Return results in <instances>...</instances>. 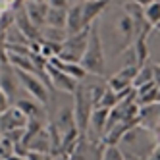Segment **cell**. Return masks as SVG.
<instances>
[{"instance_id":"cell-1","label":"cell","mask_w":160,"mask_h":160,"mask_svg":"<svg viewBox=\"0 0 160 160\" xmlns=\"http://www.w3.org/2000/svg\"><path fill=\"white\" fill-rule=\"evenodd\" d=\"M97 21H98L102 44H104L106 52H110L112 56H118L133 47L137 33H135L133 19L125 12L123 6H118V8L110 6Z\"/></svg>"},{"instance_id":"cell-2","label":"cell","mask_w":160,"mask_h":160,"mask_svg":"<svg viewBox=\"0 0 160 160\" xmlns=\"http://www.w3.org/2000/svg\"><path fill=\"white\" fill-rule=\"evenodd\" d=\"M81 66L91 73V75H98L102 77L106 73V50L102 44V37H100V29H98V21H95L91 25V33H89V44L85 56L81 60Z\"/></svg>"},{"instance_id":"cell-3","label":"cell","mask_w":160,"mask_h":160,"mask_svg":"<svg viewBox=\"0 0 160 160\" xmlns=\"http://www.w3.org/2000/svg\"><path fill=\"white\" fill-rule=\"evenodd\" d=\"M89 33H91V27L83 29L77 35H70L62 42L58 58H62L64 62H79L81 64L85 50H87V44H89Z\"/></svg>"},{"instance_id":"cell-4","label":"cell","mask_w":160,"mask_h":160,"mask_svg":"<svg viewBox=\"0 0 160 160\" xmlns=\"http://www.w3.org/2000/svg\"><path fill=\"white\" fill-rule=\"evenodd\" d=\"M73 110H75V120H77V128L81 135H87L89 131V122H91V114H93L95 106L91 102L87 91L83 83H79L77 91L73 93Z\"/></svg>"},{"instance_id":"cell-5","label":"cell","mask_w":160,"mask_h":160,"mask_svg":"<svg viewBox=\"0 0 160 160\" xmlns=\"http://www.w3.org/2000/svg\"><path fill=\"white\" fill-rule=\"evenodd\" d=\"M19 75V83L23 87L25 93H29V97L33 100L41 102V104H48V89L41 81V77L37 72H25V70H18Z\"/></svg>"},{"instance_id":"cell-6","label":"cell","mask_w":160,"mask_h":160,"mask_svg":"<svg viewBox=\"0 0 160 160\" xmlns=\"http://www.w3.org/2000/svg\"><path fill=\"white\" fill-rule=\"evenodd\" d=\"M102 148H104V141L91 139L89 135H81L79 143L75 145L73 152L70 154L68 160H100Z\"/></svg>"},{"instance_id":"cell-7","label":"cell","mask_w":160,"mask_h":160,"mask_svg":"<svg viewBox=\"0 0 160 160\" xmlns=\"http://www.w3.org/2000/svg\"><path fill=\"white\" fill-rule=\"evenodd\" d=\"M44 70H47V73L50 75V83H52L54 89L62 91V93H68V95H73L75 91H77L79 81H77V79H73V77H70L66 72H62L60 68H56V66H52L48 62V66L44 68Z\"/></svg>"},{"instance_id":"cell-8","label":"cell","mask_w":160,"mask_h":160,"mask_svg":"<svg viewBox=\"0 0 160 160\" xmlns=\"http://www.w3.org/2000/svg\"><path fill=\"white\" fill-rule=\"evenodd\" d=\"M137 72H139V66H123L120 72H116L112 77H108L106 85L110 89H114L116 93H122L125 89H131L135 77H137Z\"/></svg>"},{"instance_id":"cell-9","label":"cell","mask_w":160,"mask_h":160,"mask_svg":"<svg viewBox=\"0 0 160 160\" xmlns=\"http://www.w3.org/2000/svg\"><path fill=\"white\" fill-rule=\"evenodd\" d=\"M87 27H91V25H87L85 16H83V2L81 4H72L68 8V25H66L68 37L77 35V33H81Z\"/></svg>"},{"instance_id":"cell-10","label":"cell","mask_w":160,"mask_h":160,"mask_svg":"<svg viewBox=\"0 0 160 160\" xmlns=\"http://www.w3.org/2000/svg\"><path fill=\"white\" fill-rule=\"evenodd\" d=\"M27 123H29V116L19 106H12L6 112H2V131L27 128Z\"/></svg>"},{"instance_id":"cell-11","label":"cell","mask_w":160,"mask_h":160,"mask_svg":"<svg viewBox=\"0 0 160 160\" xmlns=\"http://www.w3.org/2000/svg\"><path fill=\"white\" fill-rule=\"evenodd\" d=\"M48 2H39V0H29L23 4L25 14L29 16V19L35 23V27L42 29L47 25V16H48Z\"/></svg>"},{"instance_id":"cell-12","label":"cell","mask_w":160,"mask_h":160,"mask_svg":"<svg viewBox=\"0 0 160 160\" xmlns=\"http://www.w3.org/2000/svg\"><path fill=\"white\" fill-rule=\"evenodd\" d=\"M108 118H110V110L106 108H95L91 114V122H89V129L93 131L95 139H104L106 128H108ZM89 133V131H87Z\"/></svg>"},{"instance_id":"cell-13","label":"cell","mask_w":160,"mask_h":160,"mask_svg":"<svg viewBox=\"0 0 160 160\" xmlns=\"http://www.w3.org/2000/svg\"><path fill=\"white\" fill-rule=\"evenodd\" d=\"M110 6H112V0H85L83 2V16H85L87 25H93Z\"/></svg>"},{"instance_id":"cell-14","label":"cell","mask_w":160,"mask_h":160,"mask_svg":"<svg viewBox=\"0 0 160 160\" xmlns=\"http://www.w3.org/2000/svg\"><path fill=\"white\" fill-rule=\"evenodd\" d=\"M18 85L19 83V75H18V70L12 66V64H2V79H0V91L12 98L14 93L18 91Z\"/></svg>"},{"instance_id":"cell-15","label":"cell","mask_w":160,"mask_h":160,"mask_svg":"<svg viewBox=\"0 0 160 160\" xmlns=\"http://www.w3.org/2000/svg\"><path fill=\"white\" fill-rule=\"evenodd\" d=\"M27 151H35L42 154H52V139H50V131L48 128H42L39 133L31 137V141L27 143Z\"/></svg>"},{"instance_id":"cell-16","label":"cell","mask_w":160,"mask_h":160,"mask_svg":"<svg viewBox=\"0 0 160 160\" xmlns=\"http://www.w3.org/2000/svg\"><path fill=\"white\" fill-rule=\"evenodd\" d=\"M47 25L66 29V25H68V8H52L50 6L48 16H47Z\"/></svg>"},{"instance_id":"cell-17","label":"cell","mask_w":160,"mask_h":160,"mask_svg":"<svg viewBox=\"0 0 160 160\" xmlns=\"http://www.w3.org/2000/svg\"><path fill=\"white\" fill-rule=\"evenodd\" d=\"M147 39L145 35H139L133 42V50H135V58H137V66H145L147 60H148V44H147Z\"/></svg>"},{"instance_id":"cell-18","label":"cell","mask_w":160,"mask_h":160,"mask_svg":"<svg viewBox=\"0 0 160 160\" xmlns=\"http://www.w3.org/2000/svg\"><path fill=\"white\" fill-rule=\"evenodd\" d=\"M81 83H83V81H81ZM83 87H85V91H87V95H89L91 102H93V106L97 108L108 85H102V83H83Z\"/></svg>"},{"instance_id":"cell-19","label":"cell","mask_w":160,"mask_h":160,"mask_svg":"<svg viewBox=\"0 0 160 160\" xmlns=\"http://www.w3.org/2000/svg\"><path fill=\"white\" fill-rule=\"evenodd\" d=\"M145 18L152 29H156L160 25V0H154L148 6H145Z\"/></svg>"},{"instance_id":"cell-20","label":"cell","mask_w":160,"mask_h":160,"mask_svg":"<svg viewBox=\"0 0 160 160\" xmlns=\"http://www.w3.org/2000/svg\"><path fill=\"white\" fill-rule=\"evenodd\" d=\"M154 81V73H152V66H141L139 68V72H137V77H135V81H133V87H141V85H147V83H151Z\"/></svg>"},{"instance_id":"cell-21","label":"cell","mask_w":160,"mask_h":160,"mask_svg":"<svg viewBox=\"0 0 160 160\" xmlns=\"http://www.w3.org/2000/svg\"><path fill=\"white\" fill-rule=\"evenodd\" d=\"M118 102H120L118 93H116L114 89L106 87V91H104V95H102V98H100V102H98V106H97V108H106V110H112L114 106H118Z\"/></svg>"},{"instance_id":"cell-22","label":"cell","mask_w":160,"mask_h":160,"mask_svg":"<svg viewBox=\"0 0 160 160\" xmlns=\"http://www.w3.org/2000/svg\"><path fill=\"white\" fill-rule=\"evenodd\" d=\"M100 160H125V152L120 145H104Z\"/></svg>"},{"instance_id":"cell-23","label":"cell","mask_w":160,"mask_h":160,"mask_svg":"<svg viewBox=\"0 0 160 160\" xmlns=\"http://www.w3.org/2000/svg\"><path fill=\"white\" fill-rule=\"evenodd\" d=\"M16 106H19L21 110H23L27 116H29V120H33V118H37L39 116V112H41V102H37V100H19Z\"/></svg>"},{"instance_id":"cell-24","label":"cell","mask_w":160,"mask_h":160,"mask_svg":"<svg viewBox=\"0 0 160 160\" xmlns=\"http://www.w3.org/2000/svg\"><path fill=\"white\" fill-rule=\"evenodd\" d=\"M8 108H12L10 106V97L4 93V91H0V112H6Z\"/></svg>"},{"instance_id":"cell-25","label":"cell","mask_w":160,"mask_h":160,"mask_svg":"<svg viewBox=\"0 0 160 160\" xmlns=\"http://www.w3.org/2000/svg\"><path fill=\"white\" fill-rule=\"evenodd\" d=\"M48 6H52V8H70L72 0H48Z\"/></svg>"},{"instance_id":"cell-26","label":"cell","mask_w":160,"mask_h":160,"mask_svg":"<svg viewBox=\"0 0 160 160\" xmlns=\"http://www.w3.org/2000/svg\"><path fill=\"white\" fill-rule=\"evenodd\" d=\"M147 160H160V143H156V147L152 148V152L147 156Z\"/></svg>"},{"instance_id":"cell-27","label":"cell","mask_w":160,"mask_h":160,"mask_svg":"<svg viewBox=\"0 0 160 160\" xmlns=\"http://www.w3.org/2000/svg\"><path fill=\"white\" fill-rule=\"evenodd\" d=\"M152 73H154V83L160 87V64H152Z\"/></svg>"},{"instance_id":"cell-28","label":"cell","mask_w":160,"mask_h":160,"mask_svg":"<svg viewBox=\"0 0 160 160\" xmlns=\"http://www.w3.org/2000/svg\"><path fill=\"white\" fill-rule=\"evenodd\" d=\"M128 2H137V4H141V6H148L151 2H154V0H128Z\"/></svg>"},{"instance_id":"cell-29","label":"cell","mask_w":160,"mask_h":160,"mask_svg":"<svg viewBox=\"0 0 160 160\" xmlns=\"http://www.w3.org/2000/svg\"><path fill=\"white\" fill-rule=\"evenodd\" d=\"M125 160H145L141 156H135V154H129V152H125Z\"/></svg>"},{"instance_id":"cell-30","label":"cell","mask_w":160,"mask_h":160,"mask_svg":"<svg viewBox=\"0 0 160 160\" xmlns=\"http://www.w3.org/2000/svg\"><path fill=\"white\" fill-rule=\"evenodd\" d=\"M39 2H48V0H39Z\"/></svg>"},{"instance_id":"cell-31","label":"cell","mask_w":160,"mask_h":160,"mask_svg":"<svg viewBox=\"0 0 160 160\" xmlns=\"http://www.w3.org/2000/svg\"><path fill=\"white\" fill-rule=\"evenodd\" d=\"M156 31H158V33H160V25H158V27H156Z\"/></svg>"}]
</instances>
